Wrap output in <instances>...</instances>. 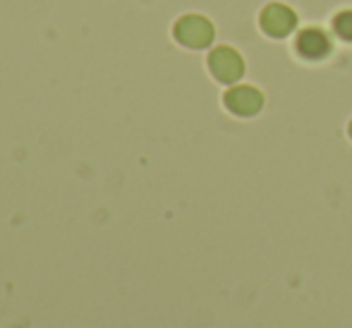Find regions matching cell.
<instances>
[{
    "label": "cell",
    "instance_id": "3",
    "mask_svg": "<svg viewBox=\"0 0 352 328\" xmlns=\"http://www.w3.org/2000/svg\"><path fill=\"white\" fill-rule=\"evenodd\" d=\"M226 103L232 108L235 113H242V116H252L261 108V96L254 89H232L226 96Z\"/></svg>",
    "mask_w": 352,
    "mask_h": 328
},
{
    "label": "cell",
    "instance_id": "2",
    "mask_svg": "<svg viewBox=\"0 0 352 328\" xmlns=\"http://www.w3.org/2000/svg\"><path fill=\"white\" fill-rule=\"evenodd\" d=\"M211 67L213 74L223 82H232L242 74V61L237 53L228 51V48H218L216 53L211 56Z\"/></svg>",
    "mask_w": 352,
    "mask_h": 328
},
{
    "label": "cell",
    "instance_id": "4",
    "mask_svg": "<svg viewBox=\"0 0 352 328\" xmlns=\"http://www.w3.org/2000/svg\"><path fill=\"white\" fill-rule=\"evenodd\" d=\"M180 39L190 46H206L211 41V27L206 19H199V17H190L180 24Z\"/></svg>",
    "mask_w": 352,
    "mask_h": 328
},
{
    "label": "cell",
    "instance_id": "5",
    "mask_svg": "<svg viewBox=\"0 0 352 328\" xmlns=\"http://www.w3.org/2000/svg\"><path fill=\"white\" fill-rule=\"evenodd\" d=\"M329 48H331L329 39L321 32H302L300 39H297V51H300L302 58H314V61H319V58H324L326 53H329Z\"/></svg>",
    "mask_w": 352,
    "mask_h": 328
},
{
    "label": "cell",
    "instance_id": "1",
    "mask_svg": "<svg viewBox=\"0 0 352 328\" xmlns=\"http://www.w3.org/2000/svg\"><path fill=\"white\" fill-rule=\"evenodd\" d=\"M261 27L269 32L271 36H285L295 27V14L285 8V5H269L261 14Z\"/></svg>",
    "mask_w": 352,
    "mask_h": 328
},
{
    "label": "cell",
    "instance_id": "6",
    "mask_svg": "<svg viewBox=\"0 0 352 328\" xmlns=\"http://www.w3.org/2000/svg\"><path fill=\"white\" fill-rule=\"evenodd\" d=\"M336 32H338L343 39H350L352 41V12L338 14V19H336Z\"/></svg>",
    "mask_w": 352,
    "mask_h": 328
}]
</instances>
